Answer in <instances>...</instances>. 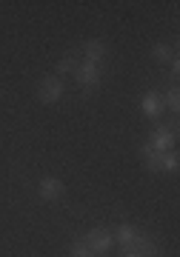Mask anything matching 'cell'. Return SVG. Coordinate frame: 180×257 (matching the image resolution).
Segmentation results:
<instances>
[{"label": "cell", "mask_w": 180, "mask_h": 257, "mask_svg": "<svg viewBox=\"0 0 180 257\" xmlns=\"http://www.w3.org/2000/svg\"><path fill=\"white\" fill-rule=\"evenodd\" d=\"M152 57L157 60V63H171L174 52H171V46H166V43H154V46H152Z\"/></svg>", "instance_id": "8fae6325"}, {"label": "cell", "mask_w": 180, "mask_h": 257, "mask_svg": "<svg viewBox=\"0 0 180 257\" xmlns=\"http://www.w3.org/2000/svg\"><path fill=\"white\" fill-rule=\"evenodd\" d=\"M86 246L92 248V254H106L109 248L115 246V237H112V231L103 229V226H98V229H92L89 234H86Z\"/></svg>", "instance_id": "277c9868"}, {"label": "cell", "mask_w": 180, "mask_h": 257, "mask_svg": "<svg viewBox=\"0 0 180 257\" xmlns=\"http://www.w3.org/2000/svg\"><path fill=\"white\" fill-rule=\"evenodd\" d=\"M177 163H180V157H177V152H166L163 155V172H177Z\"/></svg>", "instance_id": "9a60e30c"}, {"label": "cell", "mask_w": 180, "mask_h": 257, "mask_svg": "<svg viewBox=\"0 0 180 257\" xmlns=\"http://www.w3.org/2000/svg\"><path fill=\"white\" fill-rule=\"evenodd\" d=\"M140 111H143L146 117H160L163 111V92H146L143 97H140Z\"/></svg>", "instance_id": "52a82bcc"}, {"label": "cell", "mask_w": 180, "mask_h": 257, "mask_svg": "<svg viewBox=\"0 0 180 257\" xmlns=\"http://www.w3.org/2000/svg\"><path fill=\"white\" fill-rule=\"evenodd\" d=\"M177 143V123L171 126H154L152 135H149V146L157 149V152H171Z\"/></svg>", "instance_id": "7a4b0ae2"}, {"label": "cell", "mask_w": 180, "mask_h": 257, "mask_svg": "<svg viewBox=\"0 0 180 257\" xmlns=\"http://www.w3.org/2000/svg\"><path fill=\"white\" fill-rule=\"evenodd\" d=\"M112 237H115V243L123 248V251H132L135 243H137V237H140V229L132 226V223H120V226L112 231Z\"/></svg>", "instance_id": "5b68a950"}, {"label": "cell", "mask_w": 180, "mask_h": 257, "mask_svg": "<svg viewBox=\"0 0 180 257\" xmlns=\"http://www.w3.org/2000/svg\"><path fill=\"white\" fill-rule=\"evenodd\" d=\"M83 55H86V63L100 66V63H103V57H106V43L92 37V40H86V43H83Z\"/></svg>", "instance_id": "ba28073f"}, {"label": "cell", "mask_w": 180, "mask_h": 257, "mask_svg": "<svg viewBox=\"0 0 180 257\" xmlns=\"http://www.w3.org/2000/svg\"><path fill=\"white\" fill-rule=\"evenodd\" d=\"M69 257H95V254H92V248L86 246V240H74L72 246H69Z\"/></svg>", "instance_id": "5bb4252c"}, {"label": "cell", "mask_w": 180, "mask_h": 257, "mask_svg": "<svg viewBox=\"0 0 180 257\" xmlns=\"http://www.w3.org/2000/svg\"><path fill=\"white\" fill-rule=\"evenodd\" d=\"M60 97H63V80L57 74H46L43 80L37 83V100L46 103V106H52Z\"/></svg>", "instance_id": "6da1fadb"}, {"label": "cell", "mask_w": 180, "mask_h": 257, "mask_svg": "<svg viewBox=\"0 0 180 257\" xmlns=\"http://www.w3.org/2000/svg\"><path fill=\"white\" fill-rule=\"evenodd\" d=\"M140 155H143V163H146L149 172H163V155H166V152H157V149H152L146 143V146L140 149Z\"/></svg>", "instance_id": "9c48e42d"}, {"label": "cell", "mask_w": 180, "mask_h": 257, "mask_svg": "<svg viewBox=\"0 0 180 257\" xmlns=\"http://www.w3.org/2000/svg\"><path fill=\"white\" fill-rule=\"evenodd\" d=\"M123 257H143V254H137V251H123Z\"/></svg>", "instance_id": "2e32d148"}, {"label": "cell", "mask_w": 180, "mask_h": 257, "mask_svg": "<svg viewBox=\"0 0 180 257\" xmlns=\"http://www.w3.org/2000/svg\"><path fill=\"white\" fill-rule=\"evenodd\" d=\"M74 80H77L80 89L92 92V89H98L100 80H103V69L95 66V63H80V66H77V72H74Z\"/></svg>", "instance_id": "3957f363"}, {"label": "cell", "mask_w": 180, "mask_h": 257, "mask_svg": "<svg viewBox=\"0 0 180 257\" xmlns=\"http://www.w3.org/2000/svg\"><path fill=\"white\" fill-rule=\"evenodd\" d=\"M95 257H100V254H95Z\"/></svg>", "instance_id": "e0dca14e"}, {"label": "cell", "mask_w": 180, "mask_h": 257, "mask_svg": "<svg viewBox=\"0 0 180 257\" xmlns=\"http://www.w3.org/2000/svg\"><path fill=\"white\" fill-rule=\"evenodd\" d=\"M77 60H74L72 55H66V57H60V63H57V74H74L77 72Z\"/></svg>", "instance_id": "4fadbf2b"}, {"label": "cell", "mask_w": 180, "mask_h": 257, "mask_svg": "<svg viewBox=\"0 0 180 257\" xmlns=\"http://www.w3.org/2000/svg\"><path fill=\"white\" fill-rule=\"evenodd\" d=\"M163 109H169L171 114H177V109H180V92L174 89V86L163 94Z\"/></svg>", "instance_id": "7c38bea8"}, {"label": "cell", "mask_w": 180, "mask_h": 257, "mask_svg": "<svg viewBox=\"0 0 180 257\" xmlns=\"http://www.w3.org/2000/svg\"><path fill=\"white\" fill-rule=\"evenodd\" d=\"M37 194H40V200L54 203L66 194V186H63V180H57V177H43L40 186H37Z\"/></svg>", "instance_id": "8992f818"}, {"label": "cell", "mask_w": 180, "mask_h": 257, "mask_svg": "<svg viewBox=\"0 0 180 257\" xmlns=\"http://www.w3.org/2000/svg\"><path fill=\"white\" fill-rule=\"evenodd\" d=\"M132 251H137V254H143V257H157V243H154L152 237H146V234H140Z\"/></svg>", "instance_id": "30bf717a"}]
</instances>
